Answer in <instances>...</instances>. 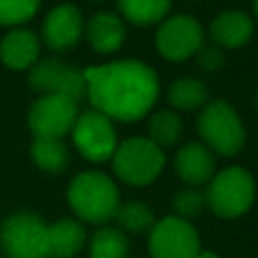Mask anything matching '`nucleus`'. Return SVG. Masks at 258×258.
I'll list each match as a JSON object with an SVG mask.
<instances>
[{
    "label": "nucleus",
    "mask_w": 258,
    "mask_h": 258,
    "mask_svg": "<svg viewBox=\"0 0 258 258\" xmlns=\"http://www.w3.org/2000/svg\"><path fill=\"white\" fill-rule=\"evenodd\" d=\"M81 34H83V16L77 6L60 4L46 14L42 24V36L52 50H67L75 46Z\"/></svg>",
    "instance_id": "12"
},
{
    "label": "nucleus",
    "mask_w": 258,
    "mask_h": 258,
    "mask_svg": "<svg viewBox=\"0 0 258 258\" xmlns=\"http://www.w3.org/2000/svg\"><path fill=\"white\" fill-rule=\"evenodd\" d=\"M198 258H218V256H216V254H214V252H208V250H202V252H200V256H198Z\"/></svg>",
    "instance_id": "27"
},
{
    "label": "nucleus",
    "mask_w": 258,
    "mask_h": 258,
    "mask_svg": "<svg viewBox=\"0 0 258 258\" xmlns=\"http://www.w3.org/2000/svg\"><path fill=\"white\" fill-rule=\"evenodd\" d=\"M77 101L62 95H42L28 111V125L34 137H64L77 123Z\"/></svg>",
    "instance_id": "8"
},
{
    "label": "nucleus",
    "mask_w": 258,
    "mask_h": 258,
    "mask_svg": "<svg viewBox=\"0 0 258 258\" xmlns=\"http://www.w3.org/2000/svg\"><path fill=\"white\" fill-rule=\"evenodd\" d=\"M206 204L220 218H238L250 210L256 185L254 177L242 167H226L210 179L206 189Z\"/></svg>",
    "instance_id": "3"
},
{
    "label": "nucleus",
    "mask_w": 258,
    "mask_h": 258,
    "mask_svg": "<svg viewBox=\"0 0 258 258\" xmlns=\"http://www.w3.org/2000/svg\"><path fill=\"white\" fill-rule=\"evenodd\" d=\"M167 99L175 109L191 111L202 107L208 101V87L194 77H183L169 87Z\"/></svg>",
    "instance_id": "20"
},
{
    "label": "nucleus",
    "mask_w": 258,
    "mask_h": 258,
    "mask_svg": "<svg viewBox=\"0 0 258 258\" xmlns=\"http://www.w3.org/2000/svg\"><path fill=\"white\" fill-rule=\"evenodd\" d=\"M157 48L169 60H183L196 54L204 42V30L191 16L177 14L167 18L157 30Z\"/></svg>",
    "instance_id": "11"
},
{
    "label": "nucleus",
    "mask_w": 258,
    "mask_h": 258,
    "mask_svg": "<svg viewBox=\"0 0 258 258\" xmlns=\"http://www.w3.org/2000/svg\"><path fill=\"white\" fill-rule=\"evenodd\" d=\"M254 12H256V16H258V0H254Z\"/></svg>",
    "instance_id": "28"
},
{
    "label": "nucleus",
    "mask_w": 258,
    "mask_h": 258,
    "mask_svg": "<svg viewBox=\"0 0 258 258\" xmlns=\"http://www.w3.org/2000/svg\"><path fill=\"white\" fill-rule=\"evenodd\" d=\"M256 107H258V93H256Z\"/></svg>",
    "instance_id": "29"
},
{
    "label": "nucleus",
    "mask_w": 258,
    "mask_h": 258,
    "mask_svg": "<svg viewBox=\"0 0 258 258\" xmlns=\"http://www.w3.org/2000/svg\"><path fill=\"white\" fill-rule=\"evenodd\" d=\"M73 141L85 159L97 163L113 157L117 149V135L111 119L95 109L77 117L73 127Z\"/></svg>",
    "instance_id": "9"
},
{
    "label": "nucleus",
    "mask_w": 258,
    "mask_h": 258,
    "mask_svg": "<svg viewBox=\"0 0 258 258\" xmlns=\"http://www.w3.org/2000/svg\"><path fill=\"white\" fill-rule=\"evenodd\" d=\"M129 240L117 228H101L91 240V258H127Z\"/></svg>",
    "instance_id": "21"
},
{
    "label": "nucleus",
    "mask_w": 258,
    "mask_h": 258,
    "mask_svg": "<svg viewBox=\"0 0 258 258\" xmlns=\"http://www.w3.org/2000/svg\"><path fill=\"white\" fill-rule=\"evenodd\" d=\"M115 220H117V224L125 232H133V234L151 232V228L155 226V214L143 202H127V204H121L119 210H117V214H115Z\"/></svg>",
    "instance_id": "22"
},
{
    "label": "nucleus",
    "mask_w": 258,
    "mask_h": 258,
    "mask_svg": "<svg viewBox=\"0 0 258 258\" xmlns=\"http://www.w3.org/2000/svg\"><path fill=\"white\" fill-rule=\"evenodd\" d=\"M38 38L30 30L16 28L8 32L0 42V58L12 71H24L36 64L38 58Z\"/></svg>",
    "instance_id": "14"
},
{
    "label": "nucleus",
    "mask_w": 258,
    "mask_h": 258,
    "mask_svg": "<svg viewBox=\"0 0 258 258\" xmlns=\"http://www.w3.org/2000/svg\"><path fill=\"white\" fill-rule=\"evenodd\" d=\"M30 155H32V161L48 173H60L69 165V151L60 139L34 137Z\"/></svg>",
    "instance_id": "18"
},
{
    "label": "nucleus",
    "mask_w": 258,
    "mask_h": 258,
    "mask_svg": "<svg viewBox=\"0 0 258 258\" xmlns=\"http://www.w3.org/2000/svg\"><path fill=\"white\" fill-rule=\"evenodd\" d=\"M202 252L196 228L177 216L155 222L149 232L151 258H198Z\"/></svg>",
    "instance_id": "7"
},
{
    "label": "nucleus",
    "mask_w": 258,
    "mask_h": 258,
    "mask_svg": "<svg viewBox=\"0 0 258 258\" xmlns=\"http://www.w3.org/2000/svg\"><path fill=\"white\" fill-rule=\"evenodd\" d=\"M28 83L34 91L42 95H62L79 101L87 95L85 71L73 69L56 58H46L30 69Z\"/></svg>",
    "instance_id": "10"
},
{
    "label": "nucleus",
    "mask_w": 258,
    "mask_h": 258,
    "mask_svg": "<svg viewBox=\"0 0 258 258\" xmlns=\"http://www.w3.org/2000/svg\"><path fill=\"white\" fill-rule=\"evenodd\" d=\"M87 95L95 111L109 119L137 121L145 117L159 93L153 69L141 60H115L85 71Z\"/></svg>",
    "instance_id": "1"
},
{
    "label": "nucleus",
    "mask_w": 258,
    "mask_h": 258,
    "mask_svg": "<svg viewBox=\"0 0 258 258\" xmlns=\"http://www.w3.org/2000/svg\"><path fill=\"white\" fill-rule=\"evenodd\" d=\"M69 204L75 214L91 224H105L115 218L119 210V191L117 185L99 171L79 173L67 191Z\"/></svg>",
    "instance_id": "2"
},
{
    "label": "nucleus",
    "mask_w": 258,
    "mask_h": 258,
    "mask_svg": "<svg viewBox=\"0 0 258 258\" xmlns=\"http://www.w3.org/2000/svg\"><path fill=\"white\" fill-rule=\"evenodd\" d=\"M40 0H0V24H22L30 20Z\"/></svg>",
    "instance_id": "24"
},
{
    "label": "nucleus",
    "mask_w": 258,
    "mask_h": 258,
    "mask_svg": "<svg viewBox=\"0 0 258 258\" xmlns=\"http://www.w3.org/2000/svg\"><path fill=\"white\" fill-rule=\"evenodd\" d=\"M117 6L127 20L139 26H147L167 14L171 0H117Z\"/></svg>",
    "instance_id": "19"
},
{
    "label": "nucleus",
    "mask_w": 258,
    "mask_h": 258,
    "mask_svg": "<svg viewBox=\"0 0 258 258\" xmlns=\"http://www.w3.org/2000/svg\"><path fill=\"white\" fill-rule=\"evenodd\" d=\"M87 38L97 52H113L125 40V26L113 12H97L87 24Z\"/></svg>",
    "instance_id": "17"
},
{
    "label": "nucleus",
    "mask_w": 258,
    "mask_h": 258,
    "mask_svg": "<svg viewBox=\"0 0 258 258\" xmlns=\"http://www.w3.org/2000/svg\"><path fill=\"white\" fill-rule=\"evenodd\" d=\"M44 220L30 212L8 216L0 226V248L6 258H48Z\"/></svg>",
    "instance_id": "6"
},
{
    "label": "nucleus",
    "mask_w": 258,
    "mask_h": 258,
    "mask_svg": "<svg viewBox=\"0 0 258 258\" xmlns=\"http://www.w3.org/2000/svg\"><path fill=\"white\" fill-rule=\"evenodd\" d=\"M85 228L77 220H58L46 230V256L48 258H71L85 246Z\"/></svg>",
    "instance_id": "15"
},
{
    "label": "nucleus",
    "mask_w": 258,
    "mask_h": 258,
    "mask_svg": "<svg viewBox=\"0 0 258 258\" xmlns=\"http://www.w3.org/2000/svg\"><path fill=\"white\" fill-rule=\"evenodd\" d=\"M204 206H206V196L194 187L181 189L173 198V210H175L177 218H181V220H191V218L200 216Z\"/></svg>",
    "instance_id": "25"
},
{
    "label": "nucleus",
    "mask_w": 258,
    "mask_h": 258,
    "mask_svg": "<svg viewBox=\"0 0 258 258\" xmlns=\"http://www.w3.org/2000/svg\"><path fill=\"white\" fill-rule=\"evenodd\" d=\"M198 133L210 149L232 157L244 147V125L226 101H212L198 117Z\"/></svg>",
    "instance_id": "4"
},
{
    "label": "nucleus",
    "mask_w": 258,
    "mask_h": 258,
    "mask_svg": "<svg viewBox=\"0 0 258 258\" xmlns=\"http://www.w3.org/2000/svg\"><path fill=\"white\" fill-rule=\"evenodd\" d=\"M198 64L206 71H216L224 64V52L218 46H204L198 50Z\"/></svg>",
    "instance_id": "26"
},
{
    "label": "nucleus",
    "mask_w": 258,
    "mask_h": 258,
    "mask_svg": "<svg viewBox=\"0 0 258 258\" xmlns=\"http://www.w3.org/2000/svg\"><path fill=\"white\" fill-rule=\"evenodd\" d=\"M212 38L220 46L238 48L244 46L252 36V20L246 12L240 10H226L222 12L210 26Z\"/></svg>",
    "instance_id": "16"
},
{
    "label": "nucleus",
    "mask_w": 258,
    "mask_h": 258,
    "mask_svg": "<svg viewBox=\"0 0 258 258\" xmlns=\"http://www.w3.org/2000/svg\"><path fill=\"white\" fill-rule=\"evenodd\" d=\"M165 155L155 143L145 137H131L117 145L113 153L115 173L131 185L151 183L163 169Z\"/></svg>",
    "instance_id": "5"
},
{
    "label": "nucleus",
    "mask_w": 258,
    "mask_h": 258,
    "mask_svg": "<svg viewBox=\"0 0 258 258\" xmlns=\"http://www.w3.org/2000/svg\"><path fill=\"white\" fill-rule=\"evenodd\" d=\"M214 155L202 143H187L175 155V171L189 185H202L214 177Z\"/></svg>",
    "instance_id": "13"
},
{
    "label": "nucleus",
    "mask_w": 258,
    "mask_h": 258,
    "mask_svg": "<svg viewBox=\"0 0 258 258\" xmlns=\"http://www.w3.org/2000/svg\"><path fill=\"white\" fill-rule=\"evenodd\" d=\"M149 141L159 149L171 147L181 137V119L171 111H159L149 119Z\"/></svg>",
    "instance_id": "23"
}]
</instances>
